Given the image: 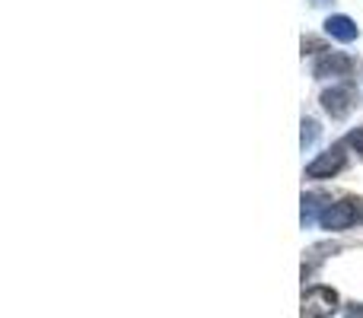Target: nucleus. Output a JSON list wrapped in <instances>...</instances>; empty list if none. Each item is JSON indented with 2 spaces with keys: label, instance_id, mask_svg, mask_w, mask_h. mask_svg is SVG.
<instances>
[{
  "label": "nucleus",
  "instance_id": "ddd939ff",
  "mask_svg": "<svg viewBox=\"0 0 363 318\" xmlns=\"http://www.w3.org/2000/svg\"><path fill=\"white\" fill-rule=\"evenodd\" d=\"M309 4H313V6H322V4H328V0H309Z\"/></svg>",
  "mask_w": 363,
  "mask_h": 318
},
{
  "label": "nucleus",
  "instance_id": "6e6552de",
  "mask_svg": "<svg viewBox=\"0 0 363 318\" xmlns=\"http://www.w3.org/2000/svg\"><path fill=\"white\" fill-rule=\"evenodd\" d=\"M300 127H303V131H300V147H303V150H309V147L319 140L322 127H319V121H315V118H303Z\"/></svg>",
  "mask_w": 363,
  "mask_h": 318
},
{
  "label": "nucleus",
  "instance_id": "f257e3e1",
  "mask_svg": "<svg viewBox=\"0 0 363 318\" xmlns=\"http://www.w3.org/2000/svg\"><path fill=\"white\" fill-rule=\"evenodd\" d=\"M341 306V296L335 287H325V283H315L303 293L300 300V318H332Z\"/></svg>",
  "mask_w": 363,
  "mask_h": 318
},
{
  "label": "nucleus",
  "instance_id": "f03ea898",
  "mask_svg": "<svg viewBox=\"0 0 363 318\" xmlns=\"http://www.w3.org/2000/svg\"><path fill=\"white\" fill-rule=\"evenodd\" d=\"M357 210H360V200L354 198H341L335 200L332 207H328L325 213H322L319 226L328 232H341V229H351L354 223H357Z\"/></svg>",
  "mask_w": 363,
  "mask_h": 318
},
{
  "label": "nucleus",
  "instance_id": "20e7f679",
  "mask_svg": "<svg viewBox=\"0 0 363 318\" xmlns=\"http://www.w3.org/2000/svg\"><path fill=\"white\" fill-rule=\"evenodd\" d=\"M345 166H347L345 144H332V150L319 153V157L306 166V178H335L338 172H345Z\"/></svg>",
  "mask_w": 363,
  "mask_h": 318
},
{
  "label": "nucleus",
  "instance_id": "f8f14e48",
  "mask_svg": "<svg viewBox=\"0 0 363 318\" xmlns=\"http://www.w3.org/2000/svg\"><path fill=\"white\" fill-rule=\"evenodd\" d=\"M357 223H363V200H360V210H357Z\"/></svg>",
  "mask_w": 363,
  "mask_h": 318
},
{
  "label": "nucleus",
  "instance_id": "1a4fd4ad",
  "mask_svg": "<svg viewBox=\"0 0 363 318\" xmlns=\"http://www.w3.org/2000/svg\"><path fill=\"white\" fill-rule=\"evenodd\" d=\"M345 147H351V150L363 159V127H354V131L347 134V137H345Z\"/></svg>",
  "mask_w": 363,
  "mask_h": 318
},
{
  "label": "nucleus",
  "instance_id": "0eeeda50",
  "mask_svg": "<svg viewBox=\"0 0 363 318\" xmlns=\"http://www.w3.org/2000/svg\"><path fill=\"white\" fill-rule=\"evenodd\" d=\"M325 32L335 38V42H345V45H351L354 38L360 35L357 23H354L351 16H345V13H335V16H328L325 19Z\"/></svg>",
  "mask_w": 363,
  "mask_h": 318
},
{
  "label": "nucleus",
  "instance_id": "9b49d317",
  "mask_svg": "<svg viewBox=\"0 0 363 318\" xmlns=\"http://www.w3.org/2000/svg\"><path fill=\"white\" fill-rule=\"evenodd\" d=\"M345 315H347V318H363V306H357V302H351Z\"/></svg>",
  "mask_w": 363,
  "mask_h": 318
},
{
  "label": "nucleus",
  "instance_id": "423d86ee",
  "mask_svg": "<svg viewBox=\"0 0 363 318\" xmlns=\"http://www.w3.org/2000/svg\"><path fill=\"white\" fill-rule=\"evenodd\" d=\"M300 204H303L300 207V226L303 229H309L313 223H319L322 220V213L332 207V200H328V194H322V191H306Z\"/></svg>",
  "mask_w": 363,
  "mask_h": 318
},
{
  "label": "nucleus",
  "instance_id": "7ed1b4c3",
  "mask_svg": "<svg viewBox=\"0 0 363 318\" xmlns=\"http://www.w3.org/2000/svg\"><path fill=\"white\" fill-rule=\"evenodd\" d=\"M319 102H322V108H325L332 118H347V115L354 112V106L360 102V96H357V89H354L351 83H338V86L325 89Z\"/></svg>",
  "mask_w": 363,
  "mask_h": 318
},
{
  "label": "nucleus",
  "instance_id": "39448f33",
  "mask_svg": "<svg viewBox=\"0 0 363 318\" xmlns=\"http://www.w3.org/2000/svg\"><path fill=\"white\" fill-rule=\"evenodd\" d=\"M354 57L345 51H325L319 55V61L313 64V76L315 80H332V76H351L354 74Z\"/></svg>",
  "mask_w": 363,
  "mask_h": 318
},
{
  "label": "nucleus",
  "instance_id": "9d476101",
  "mask_svg": "<svg viewBox=\"0 0 363 318\" xmlns=\"http://www.w3.org/2000/svg\"><path fill=\"white\" fill-rule=\"evenodd\" d=\"M315 51H322V55H325V45H322L319 42V38H313V35H306V38H303V55H315Z\"/></svg>",
  "mask_w": 363,
  "mask_h": 318
}]
</instances>
